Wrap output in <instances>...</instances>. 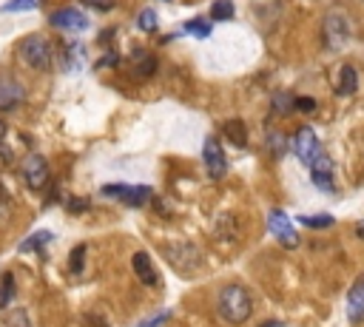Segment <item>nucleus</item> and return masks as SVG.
Instances as JSON below:
<instances>
[{
	"label": "nucleus",
	"instance_id": "nucleus-1",
	"mask_svg": "<svg viewBox=\"0 0 364 327\" xmlns=\"http://www.w3.org/2000/svg\"><path fill=\"white\" fill-rule=\"evenodd\" d=\"M216 310H220V319L228 324H242L251 319L253 310V299L248 293V288L242 285H225L216 296Z\"/></svg>",
	"mask_w": 364,
	"mask_h": 327
},
{
	"label": "nucleus",
	"instance_id": "nucleus-2",
	"mask_svg": "<svg viewBox=\"0 0 364 327\" xmlns=\"http://www.w3.org/2000/svg\"><path fill=\"white\" fill-rule=\"evenodd\" d=\"M18 57L32 72H49L54 65V49L43 34H29L18 43Z\"/></svg>",
	"mask_w": 364,
	"mask_h": 327
},
{
	"label": "nucleus",
	"instance_id": "nucleus-3",
	"mask_svg": "<svg viewBox=\"0 0 364 327\" xmlns=\"http://www.w3.org/2000/svg\"><path fill=\"white\" fill-rule=\"evenodd\" d=\"M165 256H168V262L180 271V274H194L199 265H202V250L196 248V245H191V242H174V245H168L165 248Z\"/></svg>",
	"mask_w": 364,
	"mask_h": 327
},
{
	"label": "nucleus",
	"instance_id": "nucleus-4",
	"mask_svg": "<svg viewBox=\"0 0 364 327\" xmlns=\"http://www.w3.org/2000/svg\"><path fill=\"white\" fill-rule=\"evenodd\" d=\"M49 162L40 154H26V160L20 162V177L32 191H43L49 185Z\"/></svg>",
	"mask_w": 364,
	"mask_h": 327
},
{
	"label": "nucleus",
	"instance_id": "nucleus-5",
	"mask_svg": "<svg viewBox=\"0 0 364 327\" xmlns=\"http://www.w3.org/2000/svg\"><path fill=\"white\" fill-rule=\"evenodd\" d=\"M106 196H114V200L125 203V205H145L154 196V191L149 185H103Z\"/></svg>",
	"mask_w": 364,
	"mask_h": 327
},
{
	"label": "nucleus",
	"instance_id": "nucleus-6",
	"mask_svg": "<svg viewBox=\"0 0 364 327\" xmlns=\"http://www.w3.org/2000/svg\"><path fill=\"white\" fill-rule=\"evenodd\" d=\"M202 160H205V168L213 179H222L225 171H228V162H225V154H222V143L220 137H205V146H202Z\"/></svg>",
	"mask_w": 364,
	"mask_h": 327
},
{
	"label": "nucleus",
	"instance_id": "nucleus-7",
	"mask_svg": "<svg viewBox=\"0 0 364 327\" xmlns=\"http://www.w3.org/2000/svg\"><path fill=\"white\" fill-rule=\"evenodd\" d=\"M26 103V89L18 77L0 75V111H12Z\"/></svg>",
	"mask_w": 364,
	"mask_h": 327
},
{
	"label": "nucleus",
	"instance_id": "nucleus-8",
	"mask_svg": "<svg viewBox=\"0 0 364 327\" xmlns=\"http://www.w3.org/2000/svg\"><path fill=\"white\" fill-rule=\"evenodd\" d=\"M268 228H270V233L284 245V248H296L299 245V236H296V231H294V225H290V217L284 214V211H270L268 214Z\"/></svg>",
	"mask_w": 364,
	"mask_h": 327
},
{
	"label": "nucleus",
	"instance_id": "nucleus-9",
	"mask_svg": "<svg viewBox=\"0 0 364 327\" xmlns=\"http://www.w3.org/2000/svg\"><path fill=\"white\" fill-rule=\"evenodd\" d=\"M294 151H296V157L305 162V165H313L316 162V157L322 154V146H319V137H316V131L313 128H302L299 134H296V140H294Z\"/></svg>",
	"mask_w": 364,
	"mask_h": 327
},
{
	"label": "nucleus",
	"instance_id": "nucleus-10",
	"mask_svg": "<svg viewBox=\"0 0 364 327\" xmlns=\"http://www.w3.org/2000/svg\"><path fill=\"white\" fill-rule=\"evenodd\" d=\"M325 37H327V46L330 49H339L350 40V23L341 12H327L325 18Z\"/></svg>",
	"mask_w": 364,
	"mask_h": 327
},
{
	"label": "nucleus",
	"instance_id": "nucleus-11",
	"mask_svg": "<svg viewBox=\"0 0 364 327\" xmlns=\"http://www.w3.org/2000/svg\"><path fill=\"white\" fill-rule=\"evenodd\" d=\"M49 23H51L54 29H63V32H83V29H89V18H86L80 9H71V6L51 12Z\"/></svg>",
	"mask_w": 364,
	"mask_h": 327
},
{
	"label": "nucleus",
	"instance_id": "nucleus-12",
	"mask_svg": "<svg viewBox=\"0 0 364 327\" xmlns=\"http://www.w3.org/2000/svg\"><path fill=\"white\" fill-rule=\"evenodd\" d=\"M131 268H134L137 279H139L145 288H157V285H160V276H157V271H154V265H151V256L145 253V250H139V253L131 256Z\"/></svg>",
	"mask_w": 364,
	"mask_h": 327
},
{
	"label": "nucleus",
	"instance_id": "nucleus-13",
	"mask_svg": "<svg viewBox=\"0 0 364 327\" xmlns=\"http://www.w3.org/2000/svg\"><path fill=\"white\" fill-rule=\"evenodd\" d=\"M310 179H313V185L316 188H322V191H333V162H330V157L322 151L319 157H316V162L310 165Z\"/></svg>",
	"mask_w": 364,
	"mask_h": 327
},
{
	"label": "nucleus",
	"instance_id": "nucleus-14",
	"mask_svg": "<svg viewBox=\"0 0 364 327\" xmlns=\"http://www.w3.org/2000/svg\"><path fill=\"white\" fill-rule=\"evenodd\" d=\"M356 89H358V72L353 69V65H341L339 75H336V94L350 97Z\"/></svg>",
	"mask_w": 364,
	"mask_h": 327
},
{
	"label": "nucleus",
	"instance_id": "nucleus-15",
	"mask_svg": "<svg viewBox=\"0 0 364 327\" xmlns=\"http://www.w3.org/2000/svg\"><path fill=\"white\" fill-rule=\"evenodd\" d=\"M347 310H350V319H361V313H364V276L350 288V293H347Z\"/></svg>",
	"mask_w": 364,
	"mask_h": 327
},
{
	"label": "nucleus",
	"instance_id": "nucleus-16",
	"mask_svg": "<svg viewBox=\"0 0 364 327\" xmlns=\"http://www.w3.org/2000/svg\"><path fill=\"white\" fill-rule=\"evenodd\" d=\"M134 72L139 77H151L157 72V57L149 51H134Z\"/></svg>",
	"mask_w": 364,
	"mask_h": 327
},
{
	"label": "nucleus",
	"instance_id": "nucleus-17",
	"mask_svg": "<svg viewBox=\"0 0 364 327\" xmlns=\"http://www.w3.org/2000/svg\"><path fill=\"white\" fill-rule=\"evenodd\" d=\"M54 236L49 233V231H37V233H32V236H26L23 242H20V253H32V250H43L49 242H51Z\"/></svg>",
	"mask_w": 364,
	"mask_h": 327
},
{
	"label": "nucleus",
	"instance_id": "nucleus-18",
	"mask_svg": "<svg viewBox=\"0 0 364 327\" xmlns=\"http://www.w3.org/2000/svg\"><path fill=\"white\" fill-rule=\"evenodd\" d=\"M225 137H228L234 146H245V143H248L245 122H242V120H228V122H225Z\"/></svg>",
	"mask_w": 364,
	"mask_h": 327
},
{
	"label": "nucleus",
	"instance_id": "nucleus-19",
	"mask_svg": "<svg viewBox=\"0 0 364 327\" xmlns=\"http://www.w3.org/2000/svg\"><path fill=\"white\" fill-rule=\"evenodd\" d=\"M270 105H273V111H276V114H282V117H284V114H290V111L296 108V97L290 94V91H279V94H273Z\"/></svg>",
	"mask_w": 364,
	"mask_h": 327
},
{
	"label": "nucleus",
	"instance_id": "nucleus-20",
	"mask_svg": "<svg viewBox=\"0 0 364 327\" xmlns=\"http://www.w3.org/2000/svg\"><path fill=\"white\" fill-rule=\"evenodd\" d=\"M211 18H213V20H228V18H234V4H231V0H213Z\"/></svg>",
	"mask_w": 364,
	"mask_h": 327
},
{
	"label": "nucleus",
	"instance_id": "nucleus-21",
	"mask_svg": "<svg viewBox=\"0 0 364 327\" xmlns=\"http://www.w3.org/2000/svg\"><path fill=\"white\" fill-rule=\"evenodd\" d=\"M157 23H160V15H157L154 9H142V12L137 15V26H139L142 32H154Z\"/></svg>",
	"mask_w": 364,
	"mask_h": 327
},
{
	"label": "nucleus",
	"instance_id": "nucleus-22",
	"mask_svg": "<svg viewBox=\"0 0 364 327\" xmlns=\"http://www.w3.org/2000/svg\"><path fill=\"white\" fill-rule=\"evenodd\" d=\"M299 222L308 225V228H330L336 219L330 214H316V217H299Z\"/></svg>",
	"mask_w": 364,
	"mask_h": 327
},
{
	"label": "nucleus",
	"instance_id": "nucleus-23",
	"mask_svg": "<svg viewBox=\"0 0 364 327\" xmlns=\"http://www.w3.org/2000/svg\"><path fill=\"white\" fill-rule=\"evenodd\" d=\"M34 6H40V0H6L4 6V12H26V9H34Z\"/></svg>",
	"mask_w": 364,
	"mask_h": 327
},
{
	"label": "nucleus",
	"instance_id": "nucleus-24",
	"mask_svg": "<svg viewBox=\"0 0 364 327\" xmlns=\"http://www.w3.org/2000/svg\"><path fill=\"white\" fill-rule=\"evenodd\" d=\"M83 259H86V245H77L75 250H71V259H68L71 274H80L83 271Z\"/></svg>",
	"mask_w": 364,
	"mask_h": 327
},
{
	"label": "nucleus",
	"instance_id": "nucleus-25",
	"mask_svg": "<svg viewBox=\"0 0 364 327\" xmlns=\"http://www.w3.org/2000/svg\"><path fill=\"white\" fill-rule=\"evenodd\" d=\"M185 32L194 34V37H208V34H211V26H208L205 20H188V23H185Z\"/></svg>",
	"mask_w": 364,
	"mask_h": 327
},
{
	"label": "nucleus",
	"instance_id": "nucleus-26",
	"mask_svg": "<svg viewBox=\"0 0 364 327\" xmlns=\"http://www.w3.org/2000/svg\"><path fill=\"white\" fill-rule=\"evenodd\" d=\"M168 319H171V310H163V313H157V316H151V319L139 321V327H163Z\"/></svg>",
	"mask_w": 364,
	"mask_h": 327
},
{
	"label": "nucleus",
	"instance_id": "nucleus-27",
	"mask_svg": "<svg viewBox=\"0 0 364 327\" xmlns=\"http://www.w3.org/2000/svg\"><path fill=\"white\" fill-rule=\"evenodd\" d=\"M9 327H32V324H29L26 310H12V316H9Z\"/></svg>",
	"mask_w": 364,
	"mask_h": 327
},
{
	"label": "nucleus",
	"instance_id": "nucleus-28",
	"mask_svg": "<svg viewBox=\"0 0 364 327\" xmlns=\"http://www.w3.org/2000/svg\"><path fill=\"white\" fill-rule=\"evenodd\" d=\"M83 6H89V9H100V12H108V9H114V0H80Z\"/></svg>",
	"mask_w": 364,
	"mask_h": 327
},
{
	"label": "nucleus",
	"instance_id": "nucleus-29",
	"mask_svg": "<svg viewBox=\"0 0 364 327\" xmlns=\"http://www.w3.org/2000/svg\"><path fill=\"white\" fill-rule=\"evenodd\" d=\"M296 111H305V114L316 111V100L313 97H296Z\"/></svg>",
	"mask_w": 364,
	"mask_h": 327
},
{
	"label": "nucleus",
	"instance_id": "nucleus-30",
	"mask_svg": "<svg viewBox=\"0 0 364 327\" xmlns=\"http://www.w3.org/2000/svg\"><path fill=\"white\" fill-rule=\"evenodd\" d=\"M86 327H108L100 316H86Z\"/></svg>",
	"mask_w": 364,
	"mask_h": 327
},
{
	"label": "nucleus",
	"instance_id": "nucleus-31",
	"mask_svg": "<svg viewBox=\"0 0 364 327\" xmlns=\"http://www.w3.org/2000/svg\"><path fill=\"white\" fill-rule=\"evenodd\" d=\"M4 137H6V122L0 120V140H4Z\"/></svg>",
	"mask_w": 364,
	"mask_h": 327
},
{
	"label": "nucleus",
	"instance_id": "nucleus-32",
	"mask_svg": "<svg viewBox=\"0 0 364 327\" xmlns=\"http://www.w3.org/2000/svg\"><path fill=\"white\" fill-rule=\"evenodd\" d=\"M0 160H4V162L9 160V154H6V148H4V146H0Z\"/></svg>",
	"mask_w": 364,
	"mask_h": 327
},
{
	"label": "nucleus",
	"instance_id": "nucleus-33",
	"mask_svg": "<svg viewBox=\"0 0 364 327\" xmlns=\"http://www.w3.org/2000/svg\"><path fill=\"white\" fill-rule=\"evenodd\" d=\"M4 304H6V296H4V290H0V310H4Z\"/></svg>",
	"mask_w": 364,
	"mask_h": 327
},
{
	"label": "nucleus",
	"instance_id": "nucleus-34",
	"mask_svg": "<svg viewBox=\"0 0 364 327\" xmlns=\"http://www.w3.org/2000/svg\"><path fill=\"white\" fill-rule=\"evenodd\" d=\"M358 233H361V236H364V225H361V228H358Z\"/></svg>",
	"mask_w": 364,
	"mask_h": 327
}]
</instances>
